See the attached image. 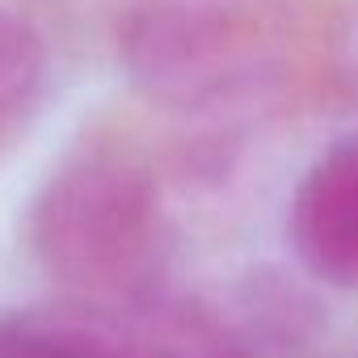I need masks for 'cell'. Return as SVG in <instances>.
I'll return each mask as SVG.
<instances>
[{
	"label": "cell",
	"instance_id": "obj_4",
	"mask_svg": "<svg viewBox=\"0 0 358 358\" xmlns=\"http://www.w3.org/2000/svg\"><path fill=\"white\" fill-rule=\"evenodd\" d=\"M47 93V47L38 30L0 5V156L30 127Z\"/></svg>",
	"mask_w": 358,
	"mask_h": 358
},
{
	"label": "cell",
	"instance_id": "obj_1",
	"mask_svg": "<svg viewBox=\"0 0 358 358\" xmlns=\"http://www.w3.org/2000/svg\"><path fill=\"white\" fill-rule=\"evenodd\" d=\"M287 22L295 17L232 0H177L139 13L122 47L131 72L152 93L177 106H207L291 72Z\"/></svg>",
	"mask_w": 358,
	"mask_h": 358
},
{
	"label": "cell",
	"instance_id": "obj_5",
	"mask_svg": "<svg viewBox=\"0 0 358 358\" xmlns=\"http://www.w3.org/2000/svg\"><path fill=\"white\" fill-rule=\"evenodd\" d=\"M0 358H97V354L43 320L5 316L0 320Z\"/></svg>",
	"mask_w": 358,
	"mask_h": 358
},
{
	"label": "cell",
	"instance_id": "obj_2",
	"mask_svg": "<svg viewBox=\"0 0 358 358\" xmlns=\"http://www.w3.org/2000/svg\"><path fill=\"white\" fill-rule=\"evenodd\" d=\"M34 249L64 278H122L156 236V186L139 156L93 143L68 156L34 203Z\"/></svg>",
	"mask_w": 358,
	"mask_h": 358
},
{
	"label": "cell",
	"instance_id": "obj_3",
	"mask_svg": "<svg viewBox=\"0 0 358 358\" xmlns=\"http://www.w3.org/2000/svg\"><path fill=\"white\" fill-rule=\"evenodd\" d=\"M291 245L337 287H358V135L337 139L303 173L291 199Z\"/></svg>",
	"mask_w": 358,
	"mask_h": 358
}]
</instances>
